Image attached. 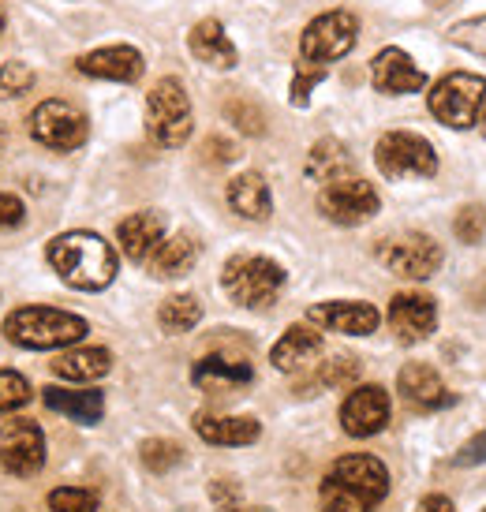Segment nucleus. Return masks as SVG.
Returning <instances> with one entry per match:
<instances>
[{"label":"nucleus","instance_id":"14","mask_svg":"<svg viewBox=\"0 0 486 512\" xmlns=\"http://www.w3.org/2000/svg\"><path fill=\"white\" fill-rule=\"evenodd\" d=\"M389 393L382 385H359L341 404V427L352 438H371L389 423Z\"/></svg>","mask_w":486,"mask_h":512},{"label":"nucleus","instance_id":"19","mask_svg":"<svg viewBox=\"0 0 486 512\" xmlns=\"http://www.w3.org/2000/svg\"><path fill=\"white\" fill-rule=\"evenodd\" d=\"M116 240H120V251L131 262H146L158 251V243L165 240V217L158 210H139V214L124 217L116 228Z\"/></svg>","mask_w":486,"mask_h":512},{"label":"nucleus","instance_id":"42","mask_svg":"<svg viewBox=\"0 0 486 512\" xmlns=\"http://www.w3.org/2000/svg\"><path fill=\"white\" fill-rule=\"evenodd\" d=\"M206 157H210L214 165H225V161H236L240 150H236L229 139H210V143H206Z\"/></svg>","mask_w":486,"mask_h":512},{"label":"nucleus","instance_id":"45","mask_svg":"<svg viewBox=\"0 0 486 512\" xmlns=\"http://www.w3.org/2000/svg\"><path fill=\"white\" fill-rule=\"evenodd\" d=\"M479 131H483V139H486V105H483V113H479Z\"/></svg>","mask_w":486,"mask_h":512},{"label":"nucleus","instance_id":"39","mask_svg":"<svg viewBox=\"0 0 486 512\" xmlns=\"http://www.w3.org/2000/svg\"><path fill=\"white\" fill-rule=\"evenodd\" d=\"M27 221V210H23V199L12 195V191H0V228H19Z\"/></svg>","mask_w":486,"mask_h":512},{"label":"nucleus","instance_id":"11","mask_svg":"<svg viewBox=\"0 0 486 512\" xmlns=\"http://www.w3.org/2000/svg\"><path fill=\"white\" fill-rule=\"evenodd\" d=\"M318 210L333 221V225H363L382 210V199L367 180L359 176H344L333 180L318 191Z\"/></svg>","mask_w":486,"mask_h":512},{"label":"nucleus","instance_id":"30","mask_svg":"<svg viewBox=\"0 0 486 512\" xmlns=\"http://www.w3.org/2000/svg\"><path fill=\"white\" fill-rule=\"evenodd\" d=\"M139 456H143V468L154 471V475H165V471H172L180 460H184V449L176 445V441L169 438H150L143 441V449H139Z\"/></svg>","mask_w":486,"mask_h":512},{"label":"nucleus","instance_id":"29","mask_svg":"<svg viewBox=\"0 0 486 512\" xmlns=\"http://www.w3.org/2000/svg\"><path fill=\"white\" fill-rule=\"evenodd\" d=\"M158 322H161V329H169V333H187V329H195L202 322V303L195 296H187V292L169 296L161 303Z\"/></svg>","mask_w":486,"mask_h":512},{"label":"nucleus","instance_id":"25","mask_svg":"<svg viewBox=\"0 0 486 512\" xmlns=\"http://www.w3.org/2000/svg\"><path fill=\"white\" fill-rule=\"evenodd\" d=\"M195 262H199V243H195V236H187V232H176L169 240H161L158 251L146 258V266H150V273H154L158 281L184 277Z\"/></svg>","mask_w":486,"mask_h":512},{"label":"nucleus","instance_id":"6","mask_svg":"<svg viewBox=\"0 0 486 512\" xmlns=\"http://www.w3.org/2000/svg\"><path fill=\"white\" fill-rule=\"evenodd\" d=\"M427 105L445 128H472V124H479V113L486 105V79L472 72H449L445 79L434 83Z\"/></svg>","mask_w":486,"mask_h":512},{"label":"nucleus","instance_id":"12","mask_svg":"<svg viewBox=\"0 0 486 512\" xmlns=\"http://www.w3.org/2000/svg\"><path fill=\"white\" fill-rule=\"evenodd\" d=\"M45 464V434L34 419H4L0 423V471L30 479Z\"/></svg>","mask_w":486,"mask_h":512},{"label":"nucleus","instance_id":"35","mask_svg":"<svg viewBox=\"0 0 486 512\" xmlns=\"http://www.w3.org/2000/svg\"><path fill=\"white\" fill-rule=\"evenodd\" d=\"M30 86H34V72H30L27 64H19V60L0 64V101L23 98Z\"/></svg>","mask_w":486,"mask_h":512},{"label":"nucleus","instance_id":"47","mask_svg":"<svg viewBox=\"0 0 486 512\" xmlns=\"http://www.w3.org/2000/svg\"><path fill=\"white\" fill-rule=\"evenodd\" d=\"M430 4H434V8H445V4H449V0H430Z\"/></svg>","mask_w":486,"mask_h":512},{"label":"nucleus","instance_id":"22","mask_svg":"<svg viewBox=\"0 0 486 512\" xmlns=\"http://www.w3.org/2000/svg\"><path fill=\"white\" fill-rule=\"evenodd\" d=\"M42 397L57 415H68V419L83 423V427H94L105 415V397H101L98 389H60V385H49V389H42Z\"/></svg>","mask_w":486,"mask_h":512},{"label":"nucleus","instance_id":"9","mask_svg":"<svg viewBox=\"0 0 486 512\" xmlns=\"http://www.w3.org/2000/svg\"><path fill=\"white\" fill-rule=\"evenodd\" d=\"M374 165L382 169L389 180H404V176H434L438 172V154L434 146L415 135V131H386L378 146H374Z\"/></svg>","mask_w":486,"mask_h":512},{"label":"nucleus","instance_id":"20","mask_svg":"<svg viewBox=\"0 0 486 512\" xmlns=\"http://www.w3.org/2000/svg\"><path fill=\"white\" fill-rule=\"evenodd\" d=\"M187 49H191V57L217 68V72H229V68H236V60H240L236 45H232V38L225 34V27L217 19L195 23L191 34H187Z\"/></svg>","mask_w":486,"mask_h":512},{"label":"nucleus","instance_id":"13","mask_svg":"<svg viewBox=\"0 0 486 512\" xmlns=\"http://www.w3.org/2000/svg\"><path fill=\"white\" fill-rule=\"evenodd\" d=\"M311 326L318 329H329V333H344V337H367L378 329L382 322V314L374 311L371 303H363V299H329V303H315L311 311Z\"/></svg>","mask_w":486,"mask_h":512},{"label":"nucleus","instance_id":"23","mask_svg":"<svg viewBox=\"0 0 486 512\" xmlns=\"http://www.w3.org/2000/svg\"><path fill=\"white\" fill-rule=\"evenodd\" d=\"M229 206L247 221H270L273 214V195L270 184L262 180V172H240L229 184Z\"/></svg>","mask_w":486,"mask_h":512},{"label":"nucleus","instance_id":"10","mask_svg":"<svg viewBox=\"0 0 486 512\" xmlns=\"http://www.w3.org/2000/svg\"><path fill=\"white\" fill-rule=\"evenodd\" d=\"M378 258L389 273L404 281H427L442 270V247L427 232H397L378 243Z\"/></svg>","mask_w":486,"mask_h":512},{"label":"nucleus","instance_id":"26","mask_svg":"<svg viewBox=\"0 0 486 512\" xmlns=\"http://www.w3.org/2000/svg\"><path fill=\"white\" fill-rule=\"evenodd\" d=\"M191 382L202 385V389H229V385H247L255 382V370L247 359L236 356H206L195 363L191 370Z\"/></svg>","mask_w":486,"mask_h":512},{"label":"nucleus","instance_id":"5","mask_svg":"<svg viewBox=\"0 0 486 512\" xmlns=\"http://www.w3.org/2000/svg\"><path fill=\"white\" fill-rule=\"evenodd\" d=\"M221 288L229 292L232 303L251 307V311H262V307H270L273 299L281 296L285 270L266 255H236L225 262Z\"/></svg>","mask_w":486,"mask_h":512},{"label":"nucleus","instance_id":"44","mask_svg":"<svg viewBox=\"0 0 486 512\" xmlns=\"http://www.w3.org/2000/svg\"><path fill=\"white\" fill-rule=\"evenodd\" d=\"M232 512H273V509H262V505H240V509H232Z\"/></svg>","mask_w":486,"mask_h":512},{"label":"nucleus","instance_id":"8","mask_svg":"<svg viewBox=\"0 0 486 512\" xmlns=\"http://www.w3.org/2000/svg\"><path fill=\"white\" fill-rule=\"evenodd\" d=\"M27 131L34 143H42L45 150H57V154H72L86 143L90 124L86 116L60 98H49L42 105H34V113L27 116Z\"/></svg>","mask_w":486,"mask_h":512},{"label":"nucleus","instance_id":"4","mask_svg":"<svg viewBox=\"0 0 486 512\" xmlns=\"http://www.w3.org/2000/svg\"><path fill=\"white\" fill-rule=\"evenodd\" d=\"M146 135L161 150H176L191 139V98L176 75H165L146 94Z\"/></svg>","mask_w":486,"mask_h":512},{"label":"nucleus","instance_id":"46","mask_svg":"<svg viewBox=\"0 0 486 512\" xmlns=\"http://www.w3.org/2000/svg\"><path fill=\"white\" fill-rule=\"evenodd\" d=\"M4 27H8V15H4V8H0V34H4Z\"/></svg>","mask_w":486,"mask_h":512},{"label":"nucleus","instance_id":"18","mask_svg":"<svg viewBox=\"0 0 486 512\" xmlns=\"http://www.w3.org/2000/svg\"><path fill=\"white\" fill-rule=\"evenodd\" d=\"M397 385H401L404 400H408L412 408H419V412H438V408H449V404H453V393L445 389L442 374L434 367H427V363H408V367L401 370Z\"/></svg>","mask_w":486,"mask_h":512},{"label":"nucleus","instance_id":"41","mask_svg":"<svg viewBox=\"0 0 486 512\" xmlns=\"http://www.w3.org/2000/svg\"><path fill=\"white\" fill-rule=\"evenodd\" d=\"M457 464H460V468H468V464H486V430L479 434V438L468 441L464 449H460Z\"/></svg>","mask_w":486,"mask_h":512},{"label":"nucleus","instance_id":"33","mask_svg":"<svg viewBox=\"0 0 486 512\" xmlns=\"http://www.w3.org/2000/svg\"><path fill=\"white\" fill-rule=\"evenodd\" d=\"M23 404H30V382L15 370H0V415L19 412Z\"/></svg>","mask_w":486,"mask_h":512},{"label":"nucleus","instance_id":"21","mask_svg":"<svg viewBox=\"0 0 486 512\" xmlns=\"http://www.w3.org/2000/svg\"><path fill=\"white\" fill-rule=\"evenodd\" d=\"M195 434L210 445H251L262 434V423L251 415H195Z\"/></svg>","mask_w":486,"mask_h":512},{"label":"nucleus","instance_id":"38","mask_svg":"<svg viewBox=\"0 0 486 512\" xmlns=\"http://www.w3.org/2000/svg\"><path fill=\"white\" fill-rule=\"evenodd\" d=\"M356 374H359L356 359L337 356L333 363H326V367H322V374H318V378H322V385H348L352 378H356Z\"/></svg>","mask_w":486,"mask_h":512},{"label":"nucleus","instance_id":"36","mask_svg":"<svg viewBox=\"0 0 486 512\" xmlns=\"http://www.w3.org/2000/svg\"><path fill=\"white\" fill-rule=\"evenodd\" d=\"M453 232H457L460 243H483L486 236V206H464L453 221Z\"/></svg>","mask_w":486,"mask_h":512},{"label":"nucleus","instance_id":"24","mask_svg":"<svg viewBox=\"0 0 486 512\" xmlns=\"http://www.w3.org/2000/svg\"><path fill=\"white\" fill-rule=\"evenodd\" d=\"M322 352V333L315 326H288L285 337L273 344L270 363L277 370H303Z\"/></svg>","mask_w":486,"mask_h":512},{"label":"nucleus","instance_id":"2","mask_svg":"<svg viewBox=\"0 0 486 512\" xmlns=\"http://www.w3.org/2000/svg\"><path fill=\"white\" fill-rule=\"evenodd\" d=\"M45 258L60 281L79 292L109 288L116 281V266H120L113 243H105L98 232H64L45 247Z\"/></svg>","mask_w":486,"mask_h":512},{"label":"nucleus","instance_id":"17","mask_svg":"<svg viewBox=\"0 0 486 512\" xmlns=\"http://www.w3.org/2000/svg\"><path fill=\"white\" fill-rule=\"evenodd\" d=\"M75 68L90 79H113V83H139L143 79V53L135 45H105L75 60Z\"/></svg>","mask_w":486,"mask_h":512},{"label":"nucleus","instance_id":"3","mask_svg":"<svg viewBox=\"0 0 486 512\" xmlns=\"http://www.w3.org/2000/svg\"><path fill=\"white\" fill-rule=\"evenodd\" d=\"M4 337L30 352H53L83 341L86 322L79 314L57 311V307H19L4 318Z\"/></svg>","mask_w":486,"mask_h":512},{"label":"nucleus","instance_id":"34","mask_svg":"<svg viewBox=\"0 0 486 512\" xmlns=\"http://www.w3.org/2000/svg\"><path fill=\"white\" fill-rule=\"evenodd\" d=\"M322 79H326V68L300 60V64H296V75H292V86H288V98H292V105H296V109H303V105L311 101V90H315Z\"/></svg>","mask_w":486,"mask_h":512},{"label":"nucleus","instance_id":"1","mask_svg":"<svg viewBox=\"0 0 486 512\" xmlns=\"http://www.w3.org/2000/svg\"><path fill=\"white\" fill-rule=\"evenodd\" d=\"M389 494V471L378 456H341L322 479L318 505L322 512H374Z\"/></svg>","mask_w":486,"mask_h":512},{"label":"nucleus","instance_id":"43","mask_svg":"<svg viewBox=\"0 0 486 512\" xmlns=\"http://www.w3.org/2000/svg\"><path fill=\"white\" fill-rule=\"evenodd\" d=\"M415 512H453V501L442 498V494H427V498L419 501V509Z\"/></svg>","mask_w":486,"mask_h":512},{"label":"nucleus","instance_id":"7","mask_svg":"<svg viewBox=\"0 0 486 512\" xmlns=\"http://www.w3.org/2000/svg\"><path fill=\"white\" fill-rule=\"evenodd\" d=\"M359 42V19L352 12H341V8H333V12H322L318 19L307 23L300 38V60L307 64H318V68H326L333 60L348 57Z\"/></svg>","mask_w":486,"mask_h":512},{"label":"nucleus","instance_id":"16","mask_svg":"<svg viewBox=\"0 0 486 512\" xmlns=\"http://www.w3.org/2000/svg\"><path fill=\"white\" fill-rule=\"evenodd\" d=\"M386 318H389V329L404 344H419L427 341L430 333H434V326H438V307L423 292H401V296H393Z\"/></svg>","mask_w":486,"mask_h":512},{"label":"nucleus","instance_id":"27","mask_svg":"<svg viewBox=\"0 0 486 512\" xmlns=\"http://www.w3.org/2000/svg\"><path fill=\"white\" fill-rule=\"evenodd\" d=\"M113 370V356L105 348H72L53 359V374L64 382H98Z\"/></svg>","mask_w":486,"mask_h":512},{"label":"nucleus","instance_id":"40","mask_svg":"<svg viewBox=\"0 0 486 512\" xmlns=\"http://www.w3.org/2000/svg\"><path fill=\"white\" fill-rule=\"evenodd\" d=\"M210 498H214V505H217L221 512L240 509V486L229 483V479H217V483L210 486Z\"/></svg>","mask_w":486,"mask_h":512},{"label":"nucleus","instance_id":"32","mask_svg":"<svg viewBox=\"0 0 486 512\" xmlns=\"http://www.w3.org/2000/svg\"><path fill=\"white\" fill-rule=\"evenodd\" d=\"M49 512H98V494L83 486H60L49 494Z\"/></svg>","mask_w":486,"mask_h":512},{"label":"nucleus","instance_id":"31","mask_svg":"<svg viewBox=\"0 0 486 512\" xmlns=\"http://www.w3.org/2000/svg\"><path fill=\"white\" fill-rule=\"evenodd\" d=\"M449 42L468 49L475 57H486V15H475V19H460L449 27Z\"/></svg>","mask_w":486,"mask_h":512},{"label":"nucleus","instance_id":"37","mask_svg":"<svg viewBox=\"0 0 486 512\" xmlns=\"http://www.w3.org/2000/svg\"><path fill=\"white\" fill-rule=\"evenodd\" d=\"M225 113H229L232 124L240 131H247V135H262V131H266V120H262V113H258L251 101H229Z\"/></svg>","mask_w":486,"mask_h":512},{"label":"nucleus","instance_id":"15","mask_svg":"<svg viewBox=\"0 0 486 512\" xmlns=\"http://www.w3.org/2000/svg\"><path fill=\"white\" fill-rule=\"evenodd\" d=\"M371 83H374L378 94L401 98V94H415V90H423L427 75H423V68H419L404 49L389 45V49H382V53L371 60Z\"/></svg>","mask_w":486,"mask_h":512},{"label":"nucleus","instance_id":"28","mask_svg":"<svg viewBox=\"0 0 486 512\" xmlns=\"http://www.w3.org/2000/svg\"><path fill=\"white\" fill-rule=\"evenodd\" d=\"M307 176L322 187L333 184V180H344V176H352V157L337 139H322L307 154Z\"/></svg>","mask_w":486,"mask_h":512}]
</instances>
